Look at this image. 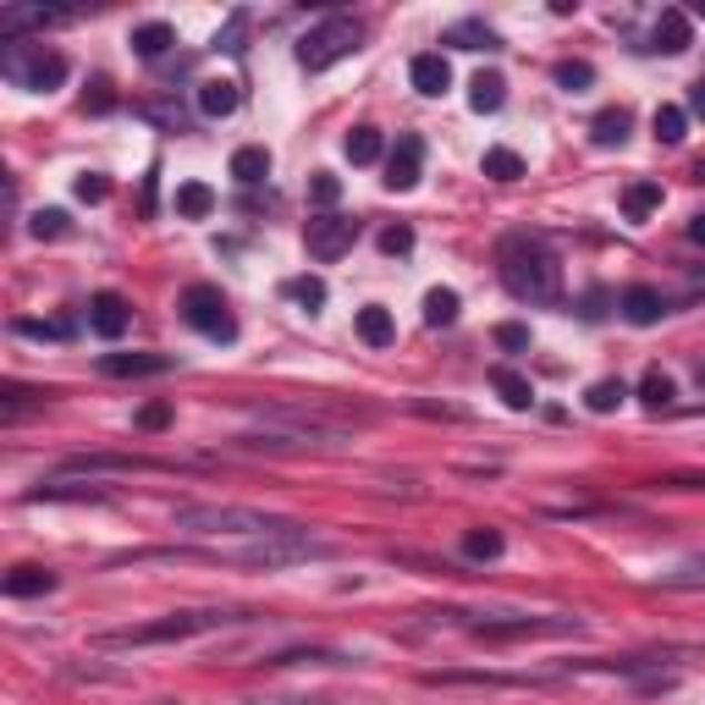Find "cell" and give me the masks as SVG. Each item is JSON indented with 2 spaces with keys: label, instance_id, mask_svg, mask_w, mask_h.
Returning a JSON list of instances; mask_svg holds the SVG:
<instances>
[{
  "label": "cell",
  "instance_id": "cell-1",
  "mask_svg": "<svg viewBox=\"0 0 705 705\" xmlns=\"http://www.w3.org/2000/svg\"><path fill=\"white\" fill-rule=\"evenodd\" d=\"M496 276L518 303H535V309H552L563 298V265L552 243L535 232H507L496 243Z\"/></svg>",
  "mask_w": 705,
  "mask_h": 705
},
{
  "label": "cell",
  "instance_id": "cell-2",
  "mask_svg": "<svg viewBox=\"0 0 705 705\" xmlns=\"http://www.w3.org/2000/svg\"><path fill=\"white\" fill-rule=\"evenodd\" d=\"M171 524L182 535L199 541H221V535H254V541H282V535H303V524H292L282 513H260V507H210V502H188L171 513Z\"/></svg>",
  "mask_w": 705,
  "mask_h": 705
},
{
  "label": "cell",
  "instance_id": "cell-3",
  "mask_svg": "<svg viewBox=\"0 0 705 705\" xmlns=\"http://www.w3.org/2000/svg\"><path fill=\"white\" fill-rule=\"evenodd\" d=\"M232 623H249V612H221V606H193V612H165L154 623H139V628H117L105 634L100 645L105 651H133V645H177V639H199V634H221Z\"/></svg>",
  "mask_w": 705,
  "mask_h": 705
},
{
  "label": "cell",
  "instance_id": "cell-4",
  "mask_svg": "<svg viewBox=\"0 0 705 705\" xmlns=\"http://www.w3.org/2000/svg\"><path fill=\"white\" fill-rule=\"evenodd\" d=\"M364 44V22L359 17H325L320 28H309L303 39H298V67L303 72H325V67H336L342 56H353Z\"/></svg>",
  "mask_w": 705,
  "mask_h": 705
},
{
  "label": "cell",
  "instance_id": "cell-5",
  "mask_svg": "<svg viewBox=\"0 0 705 705\" xmlns=\"http://www.w3.org/2000/svg\"><path fill=\"white\" fill-rule=\"evenodd\" d=\"M0 72H6V83H17L28 94H44V89H61L67 83L72 61L61 50H44V44H11L0 56Z\"/></svg>",
  "mask_w": 705,
  "mask_h": 705
},
{
  "label": "cell",
  "instance_id": "cell-6",
  "mask_svg": "<svg viewBox=\"0 0 705 705\" xmlns=\"http://www.w3.org/2000/svg\"><path fill=\"white\" fill-rule=\"evenodd\" d=\"M182 320L199 331V336H210V342H238V314H232V303H226V292L210 282H193L182 292Z\"/></svg>",
  "mask_w": 705,
  "mask_h": 705
},
{
  "label": "cell",
  "instance_id": "cell-7",
  "mask_svg": "<svg viewBox=\"0 0 705 705\" xmlns=\"http://www.w3.org/2000/svg\"><path fill=\"white\" fill-rule=\"evenodd\" d=\"M463 628L485 645H507V639H563V634H578L584 623L578 617H474Z\"/></svg>",
  "mask_w": 705,
  "mask_h": 705
},
{
  "label": "cell",
  "instance_id": "cell-8",
  "mask_svg": "<svg viewBox=\"0 0 705 705\" xmlns=\"http://www.w3.org/2000/svg\"><path fill=\"white\" fill-rule=\"evenodd\" d=\"M336 546H325V541H314L309 530L303 535H282V541H260V546H249L238 563L243 567H292V563H314V557H331Z\"/></svg>",
  "mask_w": 705,
  "mask_h": 705
},
{
  "label": "cell",
  "instance_id": "cell-9",
  "mask_svg": "<svg viewBox=\"0 0 705 705\" xmlns=\"http://www.w3.org/2000/svg\"><path fill=\"white\" fill-rule=\"evenodd\" d=\"M303 238H309V254L331 265V260H342V254L359 243V221H353V215H320V221H309Z\"/></svg>",
  "mask_w": 705,
  "mask_h": 705
},
{
  "label": "cell",
  "instance_id": "cell-10",
  "mask_svg": "<svg viewBox=\"0 0 705 705\" xmlns=\"http://www.w3.org/2000/svg\"><path fill=\"white\" fill-rule=\"evenodd\" d=\"M128 325H133V303L122 292H94L89 298V331L94 336L117 342V336H128Z\"/></svg>",
  "mask_w": 705,
  "mask_h": 705
},
{
  "label": "cell",
  "instance_id": "cell-11",
  "mask_svg": "<svg viewBox=\"0 0 705 705\" xmlns=\"http://www.w3.org/2000/svg\"><path fill=\"white\" fill-rule=\"evenodd\" d=\"M177 370L171 353H100V375L111 381H139V375H165Z\"/></svg>",
  "mask_w": 705,
  "mask_h": 705
},
{
  "label": "cell",
  "instance_id": "cell-12",
  "mask_svg": "<svg viewBox=\"0 0 705 705\" xmlns=\"http://www.w3.org/2000/svg\"><path fill=\"white\" fill-rule=\"evenodd\" d=\"M420 171H424V139L403 133L397 149L386 154V188H392V193H409V188L420 182Z\"/></svg>",
  "mask_w": 705,
  "mask_h": 705
},
{
  "label": "cell",
  "instance_id": "cell-13",
  "mask_svg": "<svg viewBox=\"0 0 705 705\" xmlns=\"http://www.w3.org/2000/svg\"><path fill=\"white\" fill-rule=\"evenodd\" d=\"M72 11H56V6H6L0 11V33L11 39V44H22V33L28 28H50V22H67Z\"/></svg>",
  "mask_w": 705,
  "mask_h": 705
},
{
  "label": "cell",
  "instance_id": "cell-14",
  "mask_svg": "<svg viewBox=\"0 0 705 705\" xmlns=\"http://www.w3.org/2000/svg\"><path fill=\"white\" fill-rule=\"evenodd\" d=\"M409 78H414V89H420L424 100H441L446 89H452V67H446V56L441 50H424L409 61Z\"/></svg>",
  "mask_w": 705,
  "mask_h": 705
},
{
  "label": "cell",
  "instance_id": "cell-15",
  "mask_svg": "<svg viewBox=\"0 0 705 705\" xmlns=\"http://www.w3.org/2000/svg\"><path fill=\"white\" fill-rule=\"evenodd\" d=\"M651 50H662V56H684L689 50V39H695V28H689V11H678V6H667L662 17H656V28H651Z\"/></svg>",
  "mask_w": 705,
  "mask_h": 705
},
{
  "label": "cell",
  "instance_id": "cell-16",
  "mask_svg": "<svg viewBox=\"0 0 705 705\" xmlns=\"http://www.w3.org/2000/svg\"><path fill=\"white\" fill-rule=\"evenodd\" d=\"M617 309H623V320H628V325H656L667 303H662V292H656L651 282H634L623 298H617Z\"/></svg>",
  "mask_w": 705,
  "mask_h": 705
},
{
  "label": "cell",
  "instance_id": "cell-17",
  "mask_svg": "<svg viewBox=\"0 0 705 705\" xmlns=\"http://www.w3.org/2000/svg\"><path fill=\"white\" fill-rule=\"evenodd\" d=\"M11 601H33V595H50L56 590V573L39 563H17L11 573H6V584H0Z\"/></svg>",
  "mask_w": 705,
  "mask_h": 705
},
{
  "label": "cell",
  "instance_id": "cell-18",
  "mask_svg": "<svg viewBox=\"0 0 705 705\" xmlns=\"http://www.w3.org/2000/svg\"><path fill=\"white\" fill-rule=\"evenodd\" d=\"M193 100H199V117H210V122H226V117L238 111V83H232V78H204Z\"/></svg>",
  "mask_w": 705,
  "mask_h": 705
},
{
  "label": "cell",
  "instance_id": "cell-19",
  "mask_svg": "<svg viewBox=\"0 0 705 705\" xmlns=\"http://www.w3.org/2000/svg\"><path fill=\"white\" fill-rule=\"evenodd\" d=\"M353 325H359V342H364V348H392V342H397V320H392L386 303H364Z\"/></svg>",
  "mask_w": 705,
  "mask_h": 705
},
{
  "label": "cell",
  "instance_id": "cell-20",
  "mask_svg": "<svg viewBox=\"0 0 705 705\" xmlns=\"http://www.w3.org/2000/svg\"><path fill=\"white\" fill-rule=\"evenodd\" d=\"M232 177H238L243 188H260V182L271 177V149H265V143H243V149L232 154Z\"/></svg>",
  "mask_w": 705,
  "mask_h": 705
},
{
  "label": "cell",
  "instance_id": "cell-21",
  "mask_svg": "<svg viewBox=\"0 0 705 705\" xmlns=\"http://www.w3.org/2000/svg\"><path fill=\"white\" fill-rule=\"evenodd\" d=\"M215 204H221V199H215L210 182H182V188H177V215H182V221H210Z\"/></svg>",
  "mask_w": 705,
  "mask_h": 705
},
{
  "label": "cell",
  "instance_id": "cell-22",
  "mask_svg": "<svg viewBox=\"0 0 705 705\" xmlns=\"http://www.w3.org/2000/svg\"><path fill=\"white\" fill-rule=\"evenodd\" d=\"M662 210V182H628L623 188V221H651Z\"/></svg>",
  "mask_w": 705,
  "mask_h": 705
},
{
  "label": "cell",
  "instance_id": "cell-23",
  "mask_svg": "<svg viewBox=\"0 0 705 705\" xmlns=\"http://www.w3.org/2000/svg\"><path fill=\"white\" fill-rule=\"evenodd\" d=\"M502 100H507V78H502V72H480V78L469 83V105H474L480 117L502 111Z\"/></svg>",
  "mask_w": 705,
  "mask_h": 705
},
{
  "label": "cell",
  "instance_id": "cell-24",
  "mask_svg": "<svg viewBox=\"0 0 705 705\" xmlns=\"http://www.w3.org/2000/svg\"><path fill=\"white\" fill-rule=\"evenodd\" d=\"M491 386H496V392H502V403H507V409H518V414L535 403V386H530L518 370H507V364H496V370H491Z\"/></svg>",
  "mask_w": 705,
  "mask_h": 705
},
{
  "label": "cell",
  "instance_id": "cell-25",
  "mask_svg": "<svg viewBox=\"0 0 705 705\" xmlns=\"http://www.w3.org/2000/svg\"><path fill=\"white\" fill-rule=\"evenodd\" d=\"M628 128H634V117H628L623 105H606V111L590 122V139L601 143V149H617V143L628 139Z\"/></svg>",
  "mask_w": 705,
  "mask_h": 705
},
{
  "label": "cell",
  "instance_id": "cell-26",
  "mask_svg": "<svg viewBox=\"0 0 705 705\" xmlns=\"http://www.w3.org/2000/svg\"><path fill=\"white\" fill-rule=\"evenodd\" d=\"M171 44H177V28L171 22H139L133 28V50H139L143 61H160Z\"/></svg>",
  "mask_w": 705,
  "mask_h": 705
},
{
  "label": "cell",
  "instance_id": "cell-27",
  "mask_svg": "<svg viewBox=\"0 0 705 705\" xmlns=\"http://www.w3.org/2000/svg\"><path fill=\"white\" fill-rule=\"evenodd\" d=\"M480 171H485L491 182H518V177H524V154H518V149H507V143H496V149H485Z\"/></svg>",
  "mask_w": 705,
  "mask_h": 705
},
{
  "label": "cell",
  "instance_id": "cell-28",
  "mask_svg": "<svg viewBox=\"0 0 705 705\" xmlns=\"http://www.w3.org/2000/svg\"><path fill=\"white\" fill-rule=\"evenodd\" d=\"M342 149H348V160H353V165H375V160L386 154V139H381V128H353Z\"/></svg>",
  "mask_w": 705,
  "mask_h": 705
},
{
  "label": "cell",
  "instance_id": "cell-29",
  "mask_svg": "<svg viewBox=\"0 0 705 705\" xmlns=\"http://www.w3.org/2000/svg\"><path fill=\"white\" fill-rule=\"evenodd\" d=\"M33 502H105L100 485H67V480H44L33 491Z\"/></svg>",
  "mask_w": 705,
  "mask_h": 705
},
{
  "label": "cell",
  "instance_id": "cell-30",
  "mask_svg": "<svg viewBox=\"0 0 705 705\" xmlns=\"http://www.w3.org/2000/svg\"><path fill=\"white\" fill-rule=\"evenodd\" d=\"M502 552H507L502 530H469V535H463V557H469V563H496Z\"/></svg>",
  "mask_w": 705,
  "mask_h": 705
},
{
  "label": "cell",
  "instance_id": "cell-31",
  "mask_svg": "<svg viewBox=\"0 0 705 705\" xmlns=\"http://www.w3.org/2000/svg\"><path fill=\"white\" fill-rule=\"evenodd\" d=\"M651 133H656V143H684V133H689V111H684V105H656Z\"/></svg>",
  "mask_w": 705,
  "mask_h": 705
},
{
  "label": "cell",
  "instance_id": "cell-32",
  "mask_svg": "<svg viewBox=\"0 0 705 705\" xmlns=\"http://www.w3.org/2000/svg\"><path fill=\"white\" fill-rule=\"evenodd\" d=\"M662 584H667V590H705V552L684 557V563H673L667 573H662Z\"/></svg>",
  "mask_w": 705,
  "mask_h": 705
},
{
  "label": "cell",
  "instance_id": "cell-33",
  "mask_svg": "<svg viewBox=\"0 0 705 705\" xmlns=\"http://www.w3.org/2000/svg\"><path fill=\"white\" fill-rule=\"evenodd\" d=\"M446 44H457V50H502V39H496L485 22H457V28L446 33Z\"/></svg>",
  "mask_w": 705,
  "mask_h": 705
},
{
  "label": "cell",
  "instance_id": "cell-34",
  "mask_svg": "<svg viewBox=\"0 0 705 705\" xmlns=\"http://www.w3.org/2000/svg\"><path fill=\"white\" fill-rule=\"evenodd\" d=\"M623 397H628V386H623V381H595V386L584 392V409H590V414H617V409H623Z\"/></svg>",
  "mask_w": 705,
  "mask_h": 705
},
{
  "label": "cell",
  "instance_id": "cell-35",
  "mask_svg": "<svg viewBox=\"0 0 705 705\" xmlns=\"http://www.w3.org/2000/svg\"><path fill=\"white\" fill-rule=\"evenodd\" d=\"M282 298H292L298 309H325V282L320 276H292V282H282Z\"/></svg>",
  "mask_w": 705,
  "mask_h": 705
},
{
  "label": "cell",
  "instance_id": "cell-36",
  "mask_svg": "<svg viewBox=\"0 0 705 705\" xmlns=\"http://www.w3.org/2000/svg\"><path fill=\"white\" fill-rule=\"evenodd\" d=\"M452 320H457V292L452 286L424 292V325H452Z\"/></svg>",
  "mask_w": 705,
  "mask_h": 705
},
{
  "label": "cell",
  "instance_id": "cell-37",
  "mask_svg": "<svg viewBox=\"0 0 705 705\" xmlns=\"http://www.w3.org/2000/svg\"><path fill=\"white\" fill-rule=\"evenodd\" d=\"M673 397H678V392H673V375H662V370H645V381H639V403L662 414Z\"/></svg>",
  "mask_w": 705,
  "mask_h": 705
},
{
  "label": "cell",
  "instance_id": "cell-38",
  "mask_svg": "<svg viewBox=\"0 0 705 705\" xmlns=\"http://www.w3.org/2000/svg\"><path fill=\"white\" fill-rule=\"evenodd\" d=\"M11 331L17 336H33V342H67L72 336V320H17Z\"/></svg>",
  "mask_w": 705,
  "mask_h": 705
},
{
  "label": "cell",
  "instance_id": "cell-39",
  "mask_svg": "<svg viewBox=\"0 0 705 705\" xmlns=\"http://www.w3.org/2000/svg\"><path fill=\"white\" fill-rule=\"evenodd\" d=\"M552 78H557V89H563V94H584V89L595 83V67H590V61H557V72H552Z\"/></svg>",
  "mask_w": 705,
  "mask_h": 705
},
{
  "label": "cell",
  "instance_id": "cell-40",
  "mask_svg": "<svg viewBox=\"0 0 705 705\" xmlns=\"http://www.w3.org/2000/svg\"><path fill=\"white\" fill-rule=\"evenodd\" d=\"M28 232H33V238H67L72 221H67V210H39V215L28 221Z\"/></svg>",
  "mask_w": 705,
  "mask_h": 705
},
{
  "label": "cell",
  "instance_id": "cell-41",
  "mask_svg": "<svg viewBox=\"0 0 705 705\" xmlns=\"http://www.w3.org/2000/svg\"><path fill=\"white\" fill-rule=\"evenodd\" d=\"M78 199H83V204H105V199H111V177H105V171H83V177H78Z\"/></svg>",
  "mask_w": 705,
  "mask_h": 705
},
{
  "label": "cell",
  "instance_id": "cell-42",
  "mask_svg": "<svg viewBox=\"0 0 705 705\" xmlns=\"http://www.w3.org/2000/svg\"><path fill=\"white\" fill-rule=\"evenodd\" d=\"M309 199H314L320 210H331V204L342 199V182H336L331 171H314V177H309Z\"/></svg>",
  "mask_w": 705,
  "mask_h": 705
},
{
  "label": "cell",
  "instance_id": "cell-43",
  "mask_svg": "<svg viewBox=\"0 0 705 705\" xmlns=\"http://www.w3.org/2000/svg\"><path fill=\"white\" fill-rule=\"evenodd\" d=\"M243 28H249V17H243V11H232V17H226V28L215 33V44H221V50H243Z\"/></svg>",
  "mask_w": 705,
  "mask_h": 705
},
{
  "label": "cell",
  "instance_id": "cell-44",
  "mask_svg": "<svg viewBox=\"0 0 705 705\" xmlns=\"http://www.w3.org/2000/svg\"><path fill=\"white\" fill-rule=\"evenodd\" d=\"M414 249V226H386L381 232V254H409Z\"/></svg>",
  "mask_w": 705,
  "mask_h": 705
},
{
  "label": "cell",
  "instance_id": "cell-45",
  "mask_svg": "<svg viewBox=\"0 0 705 705\" xmlns=\"http://www.w3.org/2000/svg\"><path fill=\"white\" fill-rule=\"evenodd\" d=\"M496 342H502L507 353H524V348H530V325H518V320H507V325H496Z\"/></svg>",
  "mask_w": 705,
  "mask_h": 705
},
{
  "label": "cell",
  "instance_id": "cell-46",
  "mask_svg": "<svg viewBox=\"0 0 705 705\" xmlns=\"http://www.w3.org/2000/svg\"><path fill=\"white\" fill-rule=\"evenodd\" d=\"M139 430H165L171 424V403H149V409H139Z\"/></svg>",
  "mask_w": 705,
  "mask_h": 705
},
{
  "label": "cell",
  "instance_id": "cell-47",
  "mask_svg": "<svg viewBox=\"0 0 705 705\" xmlns=\"http://www.w3.org/2000/svg\"><path fill=\"white\" fill-rule=\"evenodd\" d=\"M83 105H89V111H100V117H105V111H117V94H111V83H94V94H89Z\"/></svg>",
  "mask_w": 705,
  "mask_h": 705
},
{
  "label": "cell",
  "instance_id": "cell-48",
  "mask_svg": "<svg viewBox=\"0 0 705 705\" xmlns=\"http://www.w3.org/2000/svg\"><path fill=\"white\" fill-rule=\"evenodd\" d=\"M606 314V292L595 286V292H584V320H601Z\"/></svg>",
  "mask_w": 705,
  "mask_h": 705
},
{
  "label": "cell",
  "instance_id": "cell-49",
  "mask_svg": "<svg viewBox=\"0 0 705 705\" xmlns=\"http://www.w3.org/2000/svg\"><path fill=\"white\" fill-rule=\"evenodd\" d=\"M689 111H695V117H705V78L695 83V94H689Z\"/></svg>",
  "mask_w": 705,
  "mask_h": 705
},
{
  "label": "cell",
  "instance_id": "cell-50",
  "mask_svg": "<svg viewBox=\"0 0 705 705\" xmlns=\"http://www.w3.org/2000/svg\"><path fill=\"white\" fill-rule=\"evenodd\" d=\"M689 238H695V243H705V215H695V221H689Z\"/></svg>",
  "mask_w": 705,
  "mask_h": 705
},
{
  "label": "cell",
  "instance_id": "cell-51",
  "mask_svg": "<svg viewBox=\"0 0 705 705\" xmlns=\"http://www.w3.org/2000/svg\"><path fill=\"white\" fill-rule=\"evenodd\" d=\"M695 381H701V392H705V364H701V370H695Z\"/></svg>",
  "mask_w": 705,
  "mask_h": 705
},
{
  "label": "cell",
  "instance_id": "cell-52",
  "mask_svg": "<svg viewBox=\"0 0 705 705\" xmlns=\"http://www.w3.org/2000/svg\"><path fill=\"white\" fill-rule=\"evenodd\" d=\"M695 17H705V0H701V6H695Z\"/></svg>",
  "mask_w": 705,
  "mask_h": 705
},
{
  "label": "cell",
  "instance_id": "cell-53",
  "mask_svg": "<svg viewBox=\"0 0 705 705\" xmlns=\"http://www.w3.org/2000/svg\"><path fill=\"white\" fill-rule=\"evenodd\" d=\"M695 177H705V160H701V165H695Z\"/></svg>",
  "mask_w": 705,
  "mask_h": 705
}]
</instances>
